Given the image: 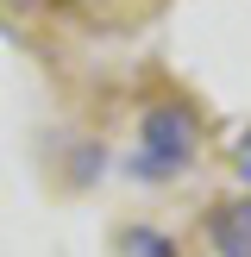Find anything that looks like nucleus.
Masks as SVG:
<instances>
[{
	"label": "nucleus",
	"mask_w": 251,
	"mask_h": 257,
	"mask_svg": "<svg viewBox=\"0 0 251 257\" xmlns=\"http://www.w3.org/2000/svg\"><path fill=\"white\" fill-rule=\"evenodd\" d=\"M195 151H201L195 113L176 107V100H157V107L138 119V157H132V170H145V176H176V170H188Z\"/></svg>",
	"instance_id": "f257e3e1"
},
{
	"label": "nucleus",
	"mask_w": 251,
	"mask_h": 257,
	"mask_svg": "<svg viewBox=\"0 0 251 257\" xmlns=\"http://www.w3.org/2000/svg\"><path fill=\"white\" fill-rule=\"evenodd\" d=\"M207 232H213V251L220 257H251V195L226 201V207L207 220Z\"/></svg>",
	"instance_id": "f03ea898"
},
{
	"label": "nucleus",
	"mask_w": 251,
	"mask_h": 257,
	"mask_svg": "<svg viewBox=\"0 0 251 257\" xmlns=\"http://www.w3.org/2000/svg\"><path fill=\"white\" fill-rule=\"evenodd\" d=\"M119 257H176V245L157 232V226H132L126 245H119Z\"/></svg>",
	"instance_id": "7ed1b4c3"
},
{
	"label": "nucleus",
	"mask_w": 251,
	"mask_h": 257,
	"mask_svg": "<svg viewBox=\"0 0 251 257\" xmlns=\"http://www.w3.org/2000/svg\"><path fill=\"white\" fill-rule=\"evenodd\" d=\"M238 176L251 182V132H245V145H238Z\"/></svg>",
	"instance_id": "20e7f679"
}]
</instances>
